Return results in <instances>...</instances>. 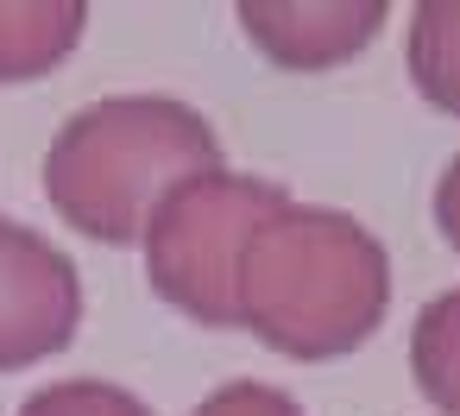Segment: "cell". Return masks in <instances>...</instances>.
<instances>
[{
	"label": "cell",
	"instance_id": "cell-5",
	"mask_svg": "<svg viewBox=\"0 0 460 416\" xmlns=\"http://www.w3.org/2000/svg\"><path fill=\"white\" fill-rule=\"evenodd\" d=\"M410 70H416V89L435 108L460 114V7H416Z\"/></svg>",
	"mask_w": 460,
	"mask_h": 416
},
{
	"label": "cell",
	"instance_id": "cell-7",
	"mask_svg": "<svg viewBox=\"0 0 460 416\" xmlns=\"http://www.w3.org/2000/svg\"><path fill=\"white\" fill-rule=\"evenodd\" d=\"M435 221H441L447 246L460 252V158L447 164V177H441V190H435Z\"/></svg>",
	"mask_w": 460,
	"mask_h": 416
},
{
	"label": "cell",
	"instance_id": "cell-4",
	"mask_svg": "<svg viewBox=\"0 0 460 416\" xmlns=\"http://www.w3.org/2000/svg\"><path fill=\"white\" fill-rule=\"evenodd\" d=\"M410 372H416V391H422L441 416H460V290H454V297H435V303L416 315Z\"/></svg>",
	"mask_w": 460,
	"mask_h": 416
},
{
	"label": "cell",
	"instance_id": "cell-6",
	"mask_svg": "<svg viewBox=\"0 0 460 416\" xmlns=\"http://www.w3.org/2000/svg\"><path fill=\"white\" fill-rule=\"evenodd\" d=\"M20 416H152L133 391L120 385H102V378H70V385H51L39 391L32 403H20Z\"/></svg>",
	"mask_w": 460,
	"mask_h": 416
},
{
	"label": "cell",
	"instance_id": "cell-3",
	"mask_svg": "<svg viewBox=\"0 0 460 416\" xmlns=\"http://www.w3.org/2000/svg\"><path fill=\"white\" fill-rule=\"evenodd\" d=\"M83 322V290L70 259L26 234L20 221H0V372H20L70 347Z\"/></svg>",
	"mask_w": 460,
	"mask_h": 416
},
{
	"label": "cell",
	"instance_id": "cell-1",
	"mask_svg": "<svg viewBox=\"0 0 460 416\" xmlns=\"http://www.w3.org/2000/svg\"><path fill=\"white\" fill-rule=\"evenodd\" d=\"M221 164L215 127L164 95H120V102H95L83 108L51 158H45V190L51 202L95 240L127 246L133 234H146V202L171 196L190 177H208Z\"/></svg>",
	"mask_w": 460,
	"mask_h": 416
},
{
	"label": "cell",
	"instance_id": "cell-2",
	"mask_svg": "<svg viewBox=\"0 0 460 416\" xmlns=\"http://www.w3.org/2000/svg\"><path fill=\"white\" fill-rule=\"evenodd\" d=\"M278 208H290V196L265 177L208 171L177 183L146 227V265L158 297L202 328H240V259Z\"/></svg>",
	"mask_w": 460,
	"mask_h": 416
}]
</instances>
